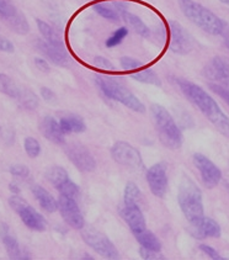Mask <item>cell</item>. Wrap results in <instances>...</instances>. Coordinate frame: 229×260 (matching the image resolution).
<instances>
[{"mask_svg":"<svg viewBox=\"0 0 229 260\" xmlns=\"http://www.w3.org/2000/svg\"><path fill=\"white\" fill-rule=\"evenodd\" d=\"M176 84L182 94L186 96V99L205 115V117L216 127L217 131L224 137L229 138V118L219 108L217 101L201 86L190 82V80L178 79Z\"/></svg>","mask_w":229,"mask_h":260,"instance_id":"1","label":"cell"},{"mask_svg":"<svg viewBox=\"0 0 229 260\" xmlns=\"http://www.w3.org/2000/svg\"><path fill=\"white\" fill-rule=\"evenodd\" d=\"M178 201L182 213L190 222L191 226H196L205 217L201 190L188 178H185L181 181L180 187H179Z\"/></svg>","mask_w":229,"mask_h":260,"instance_id":"2","label":"cell"},{"mask_svg":"<svg viewBox=\"0 0 229 260\" xmlns=\"http://www.w3.org/2000/svg\"><path fill=\"white\" fill-rule=\"evenodd\" d=\"M150 111L161 144L173 151L180 148L182 146V134L170 112L158 104L152 105Z\"/></svg>","mask_w":229,"mask_h":260,"instance_id":"3","label":"cell"},{"mask_svg":"<svg viewBox=\"0 0 229 260\" xmlns=\"http://www.w3.org/2000/svg\"><path fill=\"white\" fill-rule=\"evenodd\" d=\"M182 14L197 27L210 35H221L224 21L195 0H178Z\"/></svg>","mask_w":229,"mask_h":260,"instance_id":"4","label":"cell"},{"mask_svg":"<svg viewBox=\"0 0 229 260\" xmlns=\"http://www.w3.org/2000/svg\"><path fill=\"white\" fill-rule=\"evenodd\" d=\"M96 84L99 85V88H100V90L103 91L104 94H105V96L109 98V99L117 101V103L122 104V105L131 109L132 111L139 112V114H143V112L146 111V108H144L143 104L141 103V100H139L131 90H128L122 83H120L117 79H115L114 77H99L96 79Z\"/></svg>","mask_w":229,"mask_h":260,"instance_id":"5","label":"cell"},{"mask_svg":"<svg viewBox=\"0 0 229 260\" xmlns=\"http://www.w3.org/2000/svg\"><path fill=\"white\" fill-rule=\"evenodd\" d=\"M80 231H82L83 241L85 242L92 250H95L97 254H100L103 258L110 260H116L120 258V254H118V250L117 248L115 247V244L112 243L104 233H101L100 231L85 226H84Z\"/></svg>","mask_w":229,"mask_h":260,"instance_id":"6","label":"cell"},{"mask_svg":"<svg viewBox=\"0 0 229 260\" xmlns=\"http://www.w3.org/2000/svg\"><path fill=\"white\" fill-rule=\"evenodd\" d=\"M9 204H10L11 209L20 216L26 227L32 231H37V232H42L46 230L47 223H46V219L43 218V216L37 212L32 206H30L25 200H22L19 195L11 196L9 199Z\"/></svg>","mask_w":229,"mask_h":260,"instance_id":"7","label":"cell"},{"mask_svg":"<svg viewBox=\"0 0 229 260\" xmlns=\"http://www.w3.org/2000/svg\"><path fill=\"white\" fill-rule=\"evenodd\" d=\"M208 80L229 90V58L216 56L208 60L202 71Z\"/></svg>","mask_w":229,"mask_h":260,"instance_id":"8","label":"cell"},{"mask_svg":"<svg viewBox=\"0 0 229 260\" xmlns=\"http://www.w3.org/2000/svg\"><path fill=\"white\" fill-rule=\"evenodd\" d=\"M195 39L178 22L169 24V48L174 53L186 54L192 51Z\"/></svg>","mask_w":229,"mask_h":260,"instance_id":"9","label":"cell"},{"mask_svg":"<svg viewBox=\"0 0 229 260\" xmlns=\"http://www.w3.org/2000/svg\"><path fill=\"white\" fill-rule=\"evenodd\" d=\"M193 163H195L197 170L202 178V183L207 189H213L219 184L222 179V173L218 167L213 163L212 160L208 159L207 157L201 153H196L192 157Z\"/></svg>","mask_w":229,"mask_h":260,"instance_id":"10","label":"cell"},{"mask_svg":"<svg viewBox=\"0 0 229 260\" xmlns=\"http://www.w3.org/2000/svg\"><path fill=\"white\" fill-rule=\"evenodd\" d=\"M66 153L68 155L69 160L77 167L80 172L90 173L96 168V161L94 155L85 146L80 143H71L67 146Z\"/></svg>","mask_w":229,"mask_h":260,"instance_id":"11","label":"cell"},{"mask_svg":"<svg viewBox=\"0 0 229 260\" xmlns=\"http://www.w3.org/2000/svg\"><path fill=\"white\" fill-rule=\"evenodd\" d=\"M111 157L118 164L128 168H138L142 166V157L138 149L123 141H118L112 146Z\"/></svg>","mask_w":229,"mask_h":260,"instance_id":"12","label":"cell"},{"mask_svg":"<svg viewBox=\"0 0 229 260\" xmlns=\"http://www.w3.org/2000/svg\"><path fill=\"white\" fill-rule=\"evenodd\" d=\"M58 210L67 223L74 230H82L85 226V221L77 201L73 198L60 195L58 199Z\"/></svg>","mask_w":229,"mask_h":260,"instance_id":"13","label":"cell"},{"mask_svg":"<svg viewBox=\"0 0 229 260\" xmlns=\"http://www.w3.org/2000/svg\"><path fill=\"white\" fill-rule=\"evenodd\" d=\"M147 183L153 195L163 199L168 191L167 166L164 163H156L147 172Z\"/></svg>","mask_w":229,"mask_h":260,"instance_id":"14","label":"cell"},{"mask_svg":"<svg viewBox=\"0 0 229 260\" xmlns=\"http://www.w3.org/2000/svg\"><path fill=\"white\" fill-rule=\"evenodd\" d=\"M0 239H2L3 244L5 245V249H7L9 258L13 260H25L30 259V256L27 255V253L25 252L21 248V245L19 244L15 236L13 235V232L10 231L8 224L3 223L2 228H0Z\"/></svg>","mask_w":229,"mask_h":260,"instance_id":"15","label":"cell"},{"mask_svg":"<svg viewBox=\"0 0 229 260\" xmlns=\"http://www.w3.org/2000/svg\"><path fill=\"white\" fill-rule=\"evenodd\" d=\"M121 216L128 224L129 230L132 231L133 235L142 232L147 228L146 218H144L143 212L139 209V205H126L121 209Z\"/></svg>","mask_w":229,"mask_h":260,"instance_id":"16","label":"cell"},{"mask_svg":"<svg viewBox=\"0 0 229 260\" xmlns=\"http://www.w3.org/2000/svg\"><path fill=\"white\" fill-rule=\"evenodd\" d=\"M37 48L41 52L43 56L47 58L49 62H52L53 64L58 66V67H69L71 66V59H69L67 51H60L58 48L53 47L52 45H49L48 42H46L45 40H39L37 41Z\"/></svg>","mask_w":229,"mask_h":260,"instance_id":"17","label":"cell"},{"mask_svg":"<svg viewBox=\"0 0 229 260\" xmlns=\"http://www.w3.org/2000/svg\"><path fill=\"white\" fill-rule=\"evenodd\" d=\"M40 131L51 142L56 144H63L66 142V135L60 128L59 121H57L53 116H46L42 118L41 123H40Z\"/></svg>","mask_w":229,"mask_h":260,"instance_id":"18","label":"cell"},{"mask_svg":"<svg viewBox=\"0 0 229 260\" xmlns=\"http://www.w3.org/2000/svg\"><path fill=\"white\" fill-rule=\"evenodd\" d=\"M193 232L192 236L195 238L202 239V238H219L222 235V231L219 224L212 218L204 217L200 223L196 226H192Z\"/></svg>","mask_w":229,"mask_h":260,"instance_id":"19","label":"cell"},{"mask_svg":"<svg viewBox=\"0 0 229 260\" xmlns=\"http://www.w3.org/2000/svg\"><path fill=\"white\" fill-rule=\"evenodd\" d=\"M36 22H37V27H39L40 32H41L43 40H45L46 42H48L49 45H52L53 47L58 48V50L66 51L64 42H63V40L60 39L59 35H58L57 31L54 30L51 25L47 24L46 21H42V20L40 19H37Z\"/></svg>","mask_w":229,"mask_h":260,"instance_id":"20","label":"cell"},{"mask_svg":"<svg viewBox=\"0 0 229 260\" xmlns=\"http://www.w3.org/2000/svg\"><path fill=\"white\" fill-rule=\"evenodd\" d=\"M59 125L62 131L64 132V135L82 134L86 129L83 118L73 114H67L64 116L60 117Z\"/></svg>","mask_w":229,"mask_h":260,"instance_id":"21","label":"cell"},{"mask_svg":"<svg viewBox=\"0 0 229 260\" xmlns=\"http://www.w3.org/2000/svg\"><path fill=\"white\" fill-rule=\"evenodd\" d=\"M32 192L35 198H36V200L39 201L40 206H41L46 212L53 213L58 210V201H56V199H54L47 190L43 189L42 186H40V185H34Z\"/></svg>","mask_w":229,"mask_h":260,"instance_id":"22","label":"cell"},{"mask_svg":"<svg viewBox=\"0 0 229 260\" xmlns=\"http://www.w3.org/2000/svg\"><path fill=\"white\" fill-rule=\"evenodd\" d=\"M120 13H121V19H123V21L126 22V24L128 25L136 34H138L139 36L142 37H146V39L150 36L149 27H148V26L144 24V22L142 21L137 15L129 13V11H127L124 8L121 9Z\"/></svg>","mask_w":229,"mask_h":260,"instance_id":"23","label":"cell"},{"mask_svg":"<svg viewBox=\"0 0 229 260\" xmlns=\"http://www.w3.org/2000/svg\"><path fill=\"white\" fill-rule=\"evenodd\" d=\"M121 9H123L122 4H105V3H97L94 5V10L96 11L104 19L110 21H120Z\"/></svg>","mask_w":229,"mask_h":260,"instance_id":"24","label":"cell"},{"mask_svg":"<svg viewBox=\"0 0 229 260\" xmlns=\"http://www.w3.org/2000/svg\"><path fill=\"white\" fill-rule=\"evenodd\" d=\"M129 77H131V79L137 80V82L143 83V84H150L154 86L161 85L160 79H159V77L156 76L155 72L146 67L137 69V71H133Z\"/></svg>","mask_w":229,"mask_h":260,"instance_id":"25","label":"cell"},{"mask_svg":"<svg viewBox=\"0 0 229 260\" xmlns=\"http://www.w3.org/2000/svg\"><path fill=\"white\" fill-rule=\"evenodd\" d=\"M136 239L141 247L146 248V249H150V250H155V252H160L161 250V243L154 233H152L150 231H148L147 228L142 232L136 233Z\"/></svg>","mask_w":229,"mask_h":260,"instance_id":"26","label":"cell"},{"mask_svg":"<svg viewBox=\"0 0 229 260\" xmlns=\"http://www.w3.org/2000/svg\"><path fill=\"white\" fill-rule=\"evenodd\" d=\"M46 178L57 190H59L63 185L71 180L68 173L62 167H51L46 173Z\"/></svg>","mask_w":229,"mask_h":260,"instance_id":"27","label":"cell"},{"mask_svg":"<svg viewBox=\"0 0 229 260\" xmlns=\"http://www.w3.org/2000/svg\"><path fill=\"white\" fill-rule=\"evenodd\" d=\"M20 91H21V86L17 85L10 77L0 73V92L17 100Z\"/></svg>","mask_w":229,"mask_h":260,"instance_id":"28","label":"cell"},{"mask_svg":"<svg viewBox=\"0 0 229 260\" xmlns=\"http://www.w3.org/2000/svg\"><path fill=\"white\" fill-rule=\"evenodd\" d=\"M123 200L126 205H139L141 201V191L135 183H128L124 187Z\"/></svg>","mask_w":229,"mask_h":260,"instance_id":"29","label":"cell"},{"mask_svg":"<svg viewBox=\"0 0 229 260\" xmlns=\"http://www.w3.org/2000/svg\"><path fill=\"white\" fill-rule=\"evenodd\" d=\"M17 100L28 110H34L35 108H37V105H39V99H37V96L32 91L28 90L27 88H21V91H20Z\"/></svg>","mask_w":229,"mask_h":260,"instance_id":"30","label":"cell"},{"mask_svg":"<svg viewBox=\"0 0 229 260\" xmlns=\"http://www.w3.org/2000/svg\"><path fill=\"white\" fill-rule=\"evenodd\" d=\"M127 35H128V28L127 27L117 28V30H116L115 32L106 40V47L114 48V47H116V46H118L124 39H126Z\"/></svg>","mask_w":229,"mask_h":260,"instance_id":"31","label":"cell"},{"mask_svg":"<svg viewBox=\"0 0 229 260\" xmlns=\"http://www.w3.org/2000/svg\"><path fill=\"white\" fill-rule=\"evenodd\" d=\"M25 151L30 158H37L41 153V144L34 137H27L24 141Z\"/></svg>","mask_w":229,"mask_h":260,"instance_id":"32","label":"cell"},{"mask_svg":"<svg viewBox=\"0 0 229 260\" xmlns=\"http://www.w3.org/2000/svg\"><path fill=\"white\" fill-rule=\"evenodd\" d=\"M120 64L122 69L124 71H128V72H133V71H137V69L143 68V63L141 60L132 58V57H122L120 59Z\"/></svg>","mask_w":229,"mask_h":260,"instance_id":"33","label":"cell"},{"mask_svg":"<svg viewBox=\"0 0 229 260\" xmlns=\"http://www.w3.org/2000/svg\"><path fill=\"white\" fill-rule=\"evenodd\" d=\"M58 191H59L60 195H64V196H68V198H73V199H77L80 192L79 186H78L77 184H74L72 180H69L68 183L63 185Z\"/></svg>","mask_w":229,"mask_h":260,"instance_id":"34","label":"cell"},{"mask_svg":"<svg viewBox=\"0 0 229 260\" xmlns=\"http://www.w3.org/2000/svg\"><path fill=\"white\" fill-rule=\"evenodd\" d=\"M92 66L95 68L100 69V71L104 72H114L115 67L109 59L105 58V57H95L94 60H92Z\"/></svg>","mask_w":229,"mask_h":260,"instance_id":"35","label":"cell"},{"mask_svg":"<svg viewBox=\"0 0 229 260\" xmlns=\"http://www.w3.org/2000/svg\"><path fill=\"white\" fill-rule=\"evenodd\" d=\"M139 254H141L142 259H146V260H163V259H165V256L163 255V254H160V252L146 249V248H143V247L139 249Z\"/></svg>","mask_w":229,"mask_h":260,"instance_id":"36","label":"cell"},{"mask_svg":"<svg viewBox=\"0 0 229 260\" xmlns=\"http://www.w3.org/2000/svg\"><path fill=\"white\" fill-rule=\"evenodd\" d=\"M10 173L11 175L17 176V178H27L30 175V169L26 166H22V164H15V166L10 167Z\"/></svg>","mask_w":229,"mask_h":260,"instance_id":"37","label":"cell"},{"mask_svg":"<svg viewBox=\"0 0 229 260\" xmlns=\"http://www.w3.org/2000/svg\"><path fill=\"white\" fill-rule=\"evenodd\" d=\"M210 89L214 92V94H217L221 99H223V101L229 106V90H227V89L223 88L221 85L214 84V83L213 84H210Z\"/></svg>","mask_w":229,"mask_h":260,"instance_id":"38","label":"cell"},{"mask_svg":"<svg viewBox=\"0 0 229 260\" xmlns=\"http://www.w3.org/2000/svg\"><path fill=\"white\" fill-rule=\"evenodd\" d=\"M200 249L202 250V252L207 254L208 256H210L211 259H214V260H223V258L221 255H219L218 252H217L216 249H213L212 247H210V245L207 244H201L200 245Z\"/></svg>","mask_w":229,"mask_h":260,"instance_id":"39","label":"cell"},{"mask_svg":"<svg viewBox=\"0 0 229 260\" xmlns=\"http://www.w3.org/2000/svg\"><path fill=\"white\" fill-rule=\"evenodd\" d=\"M0 51L7 52V53H13L15 51V47H14L13 43L9 41L8 39L0 36Z\"/></svg>","mask_w":229,"mask_h":260,"instance_id":"40","label":"cell"},{"mask_svg":"<svg viewBox=\"0 0 229 260\" xmlns=\"http://www.w3.org/2000/svg\"><path fill=\"white\" fill-rule=\"evenodd\" d=\"M41 96L47 101V103H51V104H54L57 100L56 94H54V92L49 88H41Z\"/></svg>","mask_w":229,"mask_h":260,"instance_id":"41","label":"cell"},{"mask_svg":"<svg viewBox=\"0 0 229 260\" xmlns=\"http://www.w3.org/2000/svg\"><path fill=\"white\" fill-rule=\"evenodd\" d=\"M35 64H36V67L41 72H43V73H49V71H51L48 62L43 58H35Z\"/></svg>","mask_w":229,"mask_h":260,"instance_id":"42","label":"cell"},{"mask_svg":"<svg viewBox=\"0 0 229 260\" xmlns=\"http://www.w3.org/2000/svg\"><path fill=\"white\" fill-rule=\"evenodd\" d=\"M221 36L223 37V41H224L225 46L229 50V24L228 22L224 21V25H223V30L221 32Z\"/></svg>","mask_w":229,"mask_h":260,"instance_id":"43","label":"cell"},{"mask_svg":"<svg viewBox=\"0 0 229 260\" xmlns=\"http://www.w3.org/2000/svg\"><path fill=\"white\" fill-rule=\"evenodd\" d=\"M10 191L13 192L14 195H19V193H20V187H19V185L11 183V184H10Z\"/></svg>","mask_w":229,"mask_h":260,"instance_id":"44","label":"cell"},{"mask_svg":"<svg viewBox=\"0 0 229 260\" xmlns=\"http://www.w3.org/2000/svg\"><path fill=\"white\" fill-rule=\"evenodd\" d=\"M219 2L223 3V4H225V5H229V0H219Z\"/></svg>","mask_w":229,"mask_h":260,"instance_id":"45","label":"cell"},{"mask_svg":"<svg viewBox=\"0 0 229 260\" xmlns=\"http://www.w3.org/2000/svg\"><path fill=\"white\" fill-rule=\"evenodd\" d=\"M2 132H3V127H2V125H0V135H2Z\"/></svg>","mask_w":229,"mask_h":260,"instance_id":"46","label":"cell"}]
</instances>
